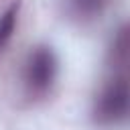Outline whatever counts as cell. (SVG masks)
Segmentation results:
<instances>
[{"instance_id":"cell-1","label":"cell","mask_w":130,"mask_h":130,"mask_svg":"<svg viewBox=\"0 0 130 130\" xmlns=\"http://www.w3.org/2000/svg\"><path fill=\"white\" fill-rule=\"evenodd\" d=\"M126 114H128V83L124 77H120L112 81L100 95L95 116L100 122L112 124V122L124 120Z\"/></svg>"},{"instance_id":"cell-2","label":"cell","mask_w":130,"mask_h":130,"mask_svg":"<svg viewBox=\"0 0 130 130\" xmlns=\"http://www.w3.org/2000/svg\"><path fill=\"white\" fill-rule=\"evenodd\" d=\"M55 73H57V59H55L53 51L47 49V47H39L28 57V63H26L28 85L37 91H45L53 83Z\"/></svg>"},{"instance_id":"cell-3","label":"cell","mask_w":130,"mask_h":130,"mask_svg":"<svg viewBox=\"0 0 130 130\" xmlns=\"http://www.w3.org/2000/svg\"><path fill=\"white\" fill-rule=\"evenodd\" d=\"M14 22H16V6H10L2 16H0V49L8 43V39L14 32Z\"/></svg>"},{"instance_id":"cell-4","label":"cell","mask_w":130,"mask_h":130,"mask_svg":"<svg viewBox=\"0 0 130 130\" xmlns=\"http://www.w3.org/2000/svg\"><path fill=\"white\" fill-rule=\"evenodd\" d=\"M73 8L81 16H95L106 6V0H71Z\"/></svg>"}]
</instances>
